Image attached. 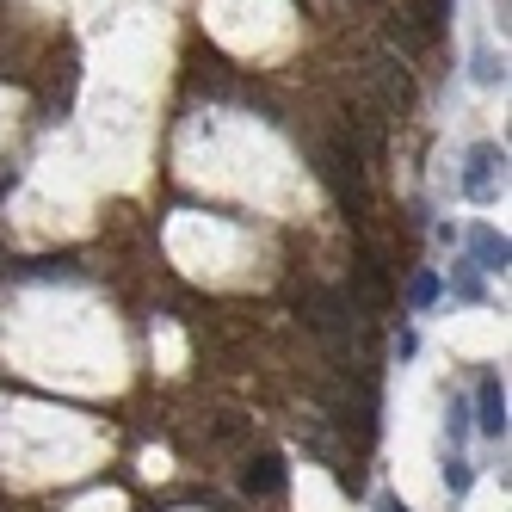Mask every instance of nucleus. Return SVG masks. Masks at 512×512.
I'll return each mask as SVG.
<instances>
[{
  "instance_id": "obj_1",
  "label": "nucleus",
  "mask_w": 512,
  "mask_h": 512,
  "mask_svg": "<svg viewBox=\"0 0 512 512\" xmlns=\"http://www.w3.org/2000/svg\"><path fill=\"white\" fill-rule=\"evenodd\" d=\"M241 488L253 494V500H278L284 494V457H272V451H260L247 469H241Z\"/></svg>"
},
{
  "instance_id": "obj_2",
  "label": "nucleus",
  "mask_w": 512,
  "mask_h": 512,
  "mask_svg": "<svg viewBox=\"0 0 512 512\" xmlns=\"http://www.w3.org/2000/svg\"><path fill=\"white\" fill-rule=\"evenodd\" d=\"M494 167H506L494 142H482V149H469V173H463V192H469L475 204H488V198H494Z\"/></svg>"
},
{
  "instance_id": "obj_3",
  "label": "nucleus",
  "mask_w": 512,
  "mask_h": 512,
  "mask_svg": "<svg viewBox=\"0 0 512 512\" xmlns=\"http://www.w3.org/2000/svg\"><path fill=\"white\" fill-rule=\"evenodd\" d=\"M469 247H475V260H469V266H482V272H506V260H512L506 235H494V229H475Z\"/></svg>"
},
{
  "instance_id": "obj_4",
  "label": "nucleus",
  "mask_w": 512,
  "mask_h": 512,
  "mask_svg": "<svg viewBox=\"0 0 512 512\" xmlns=\"http://www.w3.org/2000/svg\"><path fill=\"white\" fill-rule=\"evenodd\" d=\"M475 426H482L488 438L506 432V389H500V377H482V414H475Z\"/></svg>"
},
{
  "instance_id": "obj_5",
  "label": "nucleus",
  "mask_w": 512,
  "mask_h": 512,
  "mask_svg": "<svg viewBox=\"0 0 512 512\" xmlns=\"http://www.w3.org/2000/svg\"><path fill=\"white\" fill-rule=\"evenodd\" d=\"M371 81L383 87V105H408V99H414V81L401 75L395 62H371Z\"/></svg>"
},
{
  "instance_id": "obj_6",
  "label": "nucleus",
  "mask_w": 512,
  "mask_h": 512,
  "mask_svg": "<svg viewBox=\"0 0 512 512\" xmlns=\"http://www.w3.org/2000/svg\"><path fill=\"white\" fill-rule=\"evenodd\" d=\"M438 303V278L432 272H414L408 278V309H432Z\"/></svg>"
},
{
  "instance_id": "obj_7",
  "label": "nucleus",
  "mask_w": 512,
  "mask_h": 512,
  "mask_svg": "<svg viewBox=\"0 0 512 512\" xmlns=\"http://www.w3.org/2000/svg\"><path fill=\"white\" fill-rule=\"evenodd\" d=\"M445 482H451V494H469V463H463V457L445 463Z\"/></svg>"
},
{
  "instance_id": "obj_8",
  "label": "nucleus",
  "mask_w": 512,
  "mask_h": 512,
  "mask_svg": "<svg viewBox=\"0 0 512 512\" xmlns=\"http://www.w3.org/2000/svg\"><path fill=\"white\" fill-rule=\"evenodd\" d=\"M457 290H463V297H482V278H475V266L457 272Z\"/></svg>"
},
{
  "instance_id": "obj_9",
  "label": "nucleus",
  "mask_w": 512,
  "mask_h": 512,
  "mask_svg": "<svg viewBox=\"0 0 512 512\" xmlns=\"http://www.w3.org/2000/svg\"><path fill=\"white\" fill-rule=\"evenodd\" d=\"M463 414H469L463 401H451V438H463V432H469V420H463Z\"/></svg>"
},
{
  "instance_id": "obj_10",
  "label": "nucleus",
  "mask_w": 512,
  "mask_h": 512,
  "mask_svg": "<svg viewBox=\"0 0 512 512\" xmlns=\"http://www.w3.org/2000/svg\"><path fill=\"white\" fill-rule=\"evenodd\" d=\"M383 512H408V506H401V500H389V506H383Z\"/></svg>"
}]
</instances>
